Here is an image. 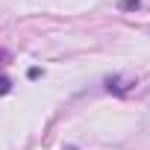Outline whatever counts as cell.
<instances>
[{
  "mask_svg": "<svg viewBox=\"0 0 150 150\" xmlns=\"http://www.w3.org/2000/svg\"><path fill=\"white\" fill-rule=\"evenodd\" d=\"M132 86H135L132 80H124V77H118V74L115 77H106V91H112V94H127Z\"/></svg>",
  "mask_w": 150,
  "mask_h": 150,
  "instance_id": "1",
  "label": "cell"
},
{
  "mask_svg": "<svg viewBox=\"0 0 150 150\" xmlns=\"http://www.w3.org/2000/svg\"><path fill=\"white\" fill-rule=\"evenodd\" d=\"M9 91H12V80L6 74H0V94H9Z\"/></svg>",
  "mask_w": 150,
  "mask_h": 150,
  "instance_id": "2",
  "label": "cell"
},
{
  "mask_svg": "<svg viewBox=\"0 0 150 150\" xmlns=\"http://www.w3.org/2000/svg\"><path fill=\"white\" fill-rule=\"evenodd\" d=\"M141 6V0H121V9L124 12H132V9H138Z\"/></svg>",
  "mask_w": 150,
  "mask_h": 150,
  "instance_id": "3",
  "label": "cell"
},
{
  "mask_svg": "<svg viewBox=\"0 0 150 150\" xmlns=\"http://www.w3.org/2000/svg\"><path fill=\"white\" fill-rule=\"evenodd\" d=\"M27 77H30V80H38V77H41V68H30Z\"/></svg>",
  "mask_w": 150,
  "mask_h": 150,
  "instance_id": "4",
  "label": "cell"
},
{
  "mask_svg": "<svg viewBox=\"0 0 150 150\" xmlns=\"http://www.w3.org/2000/svg\"><path fill=\"white\" fill-rule=\"evenodd\" d=\"M65 150H77V147H71V144H68V147H65Z\"/></svg>",
  "mask_w": 150,
  "mask_h": 150,
  "instance_id": "5",
  "label": "cell"
}]
</instances>
